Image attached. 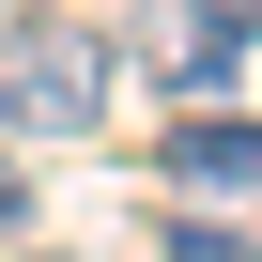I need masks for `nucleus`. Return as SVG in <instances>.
I'll return each instance as SVG.
<instances>
[{
	"label": "nucleus",
	"mask_w": 262,
	"mask_h": 262,
	"mask_svg": "<svg viewBox=\"0 0 262 262\" xmlns=\"http://www.w3.org/2000/svg\"><path fill=\"white\" fill-rule=\"evenodd\" d=\"M108 93H123V47H108V31H62V16L0 31V139H16V155L93 139V123H108Z\"/></svg>",
	"instance_id": "nucleus-1"
},
{
	"label": "nucleus",
	"mask_w": 262,
	"mask_h": 262,
	"mask_svg": "<svg viewBox=\"0 0 262 262\" xmlns=\"http://www.w3.org/2000/svg\"><path fill=\"white\" fill-rule=\"evenodd\" d=\"M123 62H139L155 93H231L262 47H247V16H231V0H155V16L123 31Z\"/></svg>",
	"instance_id": "nucleus-2"
},
{
	"label": "nucleus",
	"mask_w": 262,
	"mask_h": 262,
	"mask_svg": "<svg viewBox=\"0 0 262 262\" xmlns=\"http://www.w3.org/2000/svg\"><path fill=\"white\" fill-rule=\"evenodd\" d=\"M155 170H170V185H201V201H231V185H262V123L201 108V123H170V139H155Z\"/></svg>",
	"instance_id": "nucleus-3"
},
{
	"label": "nucleus",
	"mask_w": 262,
	"mask_h": 262,
	"mask_svg": "<svg viewBox=\"0 0 262 262\" xmlns=\"http://www.w3.org/2000/svg\"><path fill=\"white\" fill-rule=\"evenodd\" d=\"M155 247H170V262H262V231H231V216H170Z\"/></svg>",
	"instance_id": "nucleus-4"
},
{
	"label": "nucleus",
	"mask_w": 262,
	"mask_h": 262,
	"mask_svg": "<svg viewBox=\"0 0 262 262\" xmlns=\"http://www.w3.org/2000/svg\"><path fill=\"white\" fill-rule=\"evenodd\" d=\"M0 247H31V170H16V139H0Z\"/></svg>",
	"instance_id": "nucleus-5"
},
{
	"label": "nucleus",
	"mask_w": 262,
	"mask_h": 262,
	"mask_svg": "<svg viewBox=\"0 0 262 262\" xmlns=\"http://www.w3.org/2000/svg\"><path fill=\"white\" fill-rule=\"evenodd\" d=\"M31 16H47V0H0V31H31Z\"/></svg>",
	"instance_id": "nucleus-6"
},
{
	"label": "nucleus",
	"mask_w": 262,
	"mask_h": 262,
	"mask_svg": "<svg viewBox=\"0 0 262 262\" xmlns=\"http://www.w3.org/2000/svg\"><path fill=\"white\" fill-rule=\"evenodd\" d=\"M0 262H77V247H0Z\"/></svg>",
	"instance_id": "nucleus-7"
},
{
	"label": "nucleus",
	"mask_w": 262,
	"mask_h": 262,
	"mask_svg": "<svg viewBox=\"0 0 262 262\" xmlns=\"http://www.w3.org/2000/svg\"><path fill=\"white\" fill-rule=\"evenodd\" d=\"M231 16H247V47H262V0H231Z\"/></svg>",
	"instance_id": "nucleus-8"
}]
</instances>
